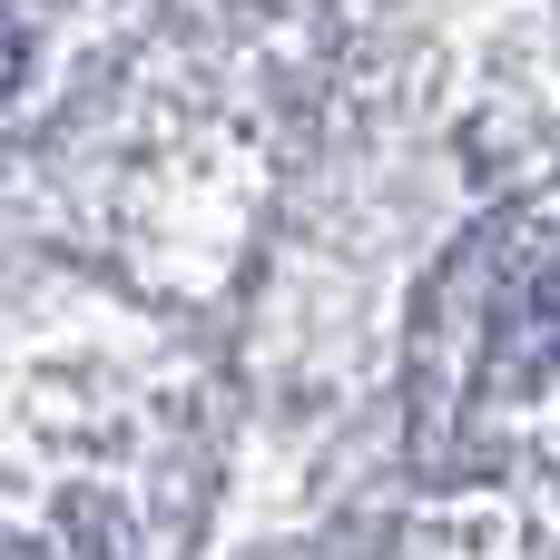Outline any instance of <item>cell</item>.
<instances>
[{
    "instance_id": "1",
    "label": "cell",
    "mask_w": 560,
    "mask_h": 560,
    "mask_svg": "<svg viewBox=\"0 0 560 560\" xmlns=\"http://www.w3.org/2000/svg\"><path fill=\"white\" fill-rule=\"evenodd\" d=\"M20 89V20H0V98Z\"/></svg>"
}]
</instances>
